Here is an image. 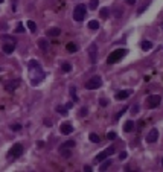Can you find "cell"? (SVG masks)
I'll use <instances>...</instances> for the list:
<instances>
[{"label":"cell","instance_id":"8","mask_svg":"<svg viewBox=\"0 0 163 172\" xmlns=\"http://www.w3.org/2000/svg\"><path fill=\"white\" fill-rule=\"evenodd\" d=\"M88 55H90V62L92 64H95L96 62V57H98V47H96V44H90L88 46Z\"/></svg>","mask_w":163,"mask_h":172},{"label":"cell","instance_id":"13","mask_svg":"<svg viewBox=\"0 0 163 172\" xmlns=\"http://www.w3.org/2000/svg\"><path fill=\"white\" fill-rule=\"evenodd\" d=\"M2 50L9 55V53H12V52L15 50V44H12V43H5V44H3V47H2Z\"/></svg>","mask_w":163,"mask_h":172},{"label":"cell","instance_id":"11","mask_svg":"<svg viewBox=\"0 0 163 172\" xmlns=\"http://www.w3.org/2000/svg\"><path fill=\"white\" fill-rule=\"evenodd\" d=\"M131 93H133L131 90H121V92H117V93H116V99H117V101H124V99H128Z\"/></svg>","mask_w":163,"mask_h":172},{"label":"cell","instance_id":"28","mask_svg":"<svg viewBox=\"0 0 163 172\" xmlns=\"http://www.w3.org/2000/svg\"><path fill=\"white\" fill-rule=\"evenodd\" d=\"M102 161H104V160H102ZM110 165H111V160H110V158H108V160L105 158V161L102 163V166H101V171H107Z\"/></svg>","mask_w":163,"mask_h":172},{"label":"cell","instance_id":"30","mask_svg":"<svg viewBox=\"0 0 163 172\" xmlns=\"http://www.w3.org/2000/svg\"><path fill=\"white\" fill-rule=\"evenodd\" d=\"M107 137H108V139H110V140H114V139L117 137V134H116V133H113V131H110V133H108V134H107Z\"/></svg>","mask_w":163,"mask_h":172},{"label":"cell","instance_id":"1","mask_svg":"<svg viewBox=\"0 0 163 172\" xmlns=\"http://www.w3.org/2000/svg\"><path fill=\"white\" fill-rule=\"evenodd\" d=\"M44 76H46V73L41 70L40 66H37V67H29V78H31V84L32 85H38L41 81L44 79Z\"/></svg>","mask_w":163,"mask_h":172},{"label":"cell","instance_id":"4","mask_svg":"<svg viewBox=\"0 0 163 172\" xmlns=\"http://www.w3.org/2000/svg\"><path fill=\"white\" fill-rule=\"evenodd\" d=\"M102 85V79L99 78V76H93L92 79H88L87 82H85V88L87 90H96Z\"/></svg>","mask_w":163,"mask_h":172},{"label":"cell","instance_id":"2","mask_svg":"<svg viewBox=\"0 0 163 172\" xmlns=\"http://www.w3.org/2000/svg\"><path fill=\"white\" fill-rule=\"evenodd\" d=\"M126 53H128V50H126V49H116V50H113L110 55H108L107 62H108V64H114V62L121 61Z\"/></svg>","mask_w":163,"mask_h":172},{"label":"cell","instance_id":"24","mask_svg":"<svg viewBox=\"0 0 163 172\" xmlns=\"http://www.w3.org/2000/svg\"><path fill=\"white\" fill-rule=\"evenodd\" d=\"M61 70L64 72V73H69V72L72 70V66L69 64V62H62V66H61Z\"/></svg>","mask_w":163,"mask_h":172},{"label":"cell","instance_id":"25","mask_svg":"<svg viewBox=\"0 0 163 172\" xmlns=\"http://www.w3.org/2000/svg\"><path fill=\"white\" fill-rule=\"evenodd\" d=\"M88 139H90V142H93V143H99V140H101V139H99V135L95 134V133L90 134V135H88Z\"/></svg>","mask_w":163,"mask_h":172},{"label":"cell","instance_id":"45","mask_svg":"<svg viewBox=\"0 0 163 172\" xmlns=\"http://www.w3.org/2000/svg\"><path fill=\"white\" fill-rule=\"evenodd\" d=\"M0 70H2V69H0Z\"/></svg>","mask_w":163,"mask_h":172},{"label":"cell","instance_id":"35","mask_svg":"<svg viewBox=\"0 0 163 172\" xmlns=\"http://www.w3.org/2000/svg\"><path fill=\"white\" fill-rule=\"evenodd\" d=\"M126 156H128V154H126L125 151H122V152L119 154V160H125V158H126Z\"/></svg>","mask_w":163,"mask_h":172},{"label":"cell","instance_id":"14","mask_svg":"<svg viewBox=\"0 0 163 172\" xmlns=\"http://www.w3.org/2000/svg\"><path fill=\"white\" fill-rule=\"evenodd\" d=\"M134 130V122L133 120H126L125 123H124V131L125 133H131Z\"/></svg>","mask_w":163,"mask_h":172},{"label":"cell","instance_id":"43","mask_svg":"<svg viewBox=\"0 0 163 172\" xmlns=\"http://www.w3.org/2000/svg\"><path fill=\"white\" fill-rule=\"evenodd\" d=\"M3 2H5V0H0V3H3Z\"/></svg>","mask_w":163,"mask_h":172},{"label":"cell","instance_id":"3","mask_svg":"<svg viewBox=\"0 0 163 172\" xmlns=\"http://www.w3.org/2000/svg\"><path fill=\"white\" fill-rule=\"evenodd\" d=\"M85 15H87V6L85 5H78L73 9V20L75 22H83Z\"/></svg>","mask_w":163,"mask_h":172},{"label":"cell","instance_id":"27","mask_svg":"<svg viewBox=\"0 0 163 172\" xmlns=\"http://www.w3.org/2000/svg\"><path fill=\"white\" fill-rule=\"evenodd\" d=\"M98 6H99V0H90V3H88L90 9H96Z\"/></svg>","mask_w":163,"mask_h":172},{"label":"cell","instance_id":"31","mask_svg":"<svg viewBox=\"0 0 163 172\" xmlns=\"http://www.w3.org/2000/svg\"><path fill=\"white\" fill-rule=\"evenodd\" d=\"M37 66H40L38 61H35V59H31L29 61V67H37Z\"/></svg>","mask_w":163,"mask_h":172},{"label":"cell","instance_id":"23","mask_svg":"<svg viewBox=\"0 0 163 172\" xmlns=\"http://www.w3.org/2000/svg\"><path fill=\"white\" fill-rule=\"evenodd\" d=\"M88 28H90V29H93V31H96V29L99 28V22H96V20H90V22H88Z\"/></svg>","mask_w":163,"mask_h":172},{"label":"cell","instance_id":"15","mask_svg":"<svg viewBox=\"0 0 163 172\" xmlns=\"http://www.w3.org/2000/svg\"><path fill=\"white\" fill-rule=\"evenodd\" d=\"M49 37H58V35L61 34V31H60V28H50V29H47V32H46Z\"/></svg>","mask_w":163,"mask_h":172},{"label":"cell","instance_id":"17","mask_svg":"<svg viewBox=\"0 0 163 172\" xmlns=\"http://www.w3.org/2000/svg\"><path fill=\"white\" fill-rule=\"evenodd\" d=\"M73 146H75V142L73 140H67V142H64V143L61 145L60 149H72Z\"/></svg>","mask_w":163,"mask_h":172},{"label":"cell","instance_id":"32","mask_svg":"<svg viewBox=\"0 0 163 172\" xmlns=\"http://www.w3.org/2000/svg\"><path fill=\"white\" fill-rule=\"evenodd\" d=\"M75 92H76V90H75V87H72V88H70V95H72V96H73V101L76 102V101H78V97H76V95H75Z\"/></svg>","mask_w":163,"mask_h":172},{"label":"cell","instance_id":"20","mask_svg":"<svg viewBox=\"0 0 163 172\" xmlns=\"http://www.w3.org/2000/svg\"><path fill=\"white\" fill-rule=\"evenodd\" d=\"M151 47H152V43H149V41H143L142 43V50L148 52V50H151Z\"/></svg>","mask_w":163,"mask_h":172},{"label":"cell","instance_id":"19","mask_svg":"<svg viewBox=\"0 0 163 172\" xmlns=\"http://www.w3.org/2000/svg\"><path fill=\"white\" fill-rule=\"evenodd\" d=\"M2 41L3 43H12V44H15V38L14 37H9V35H2Z\"/></svg>","mask_w":163,"mask_h":172},{"label":"cell","instance_id":"33","mask_svg":"<svg viewBox=\"0 0 163 172\" xmlns=\"http://www.w3.org/2000/svg\"><path fill=\"white\" fill-rule=\"evenodd\" d=\"M15 32H24V28H23L22 23H19V26L15 28Z\"/></svg>","mask_w":163,"mask_h":172},{"label":"cell","instance_id":"38","mask_svg":"<svg viewBox=\"0 0 163 172\" xmlns=\"http://www.w3.org/2000/svg\"><path fill=\"white\" fill-rule=\"evenodd\" d=\"M99 104H101V105H104V107H105V105H107L108 102H107V99H101V101H99Z\"/></svg>","mask_w":163,"mask_h":172},{"label":"cell","instance_id":"41","mask_svg":"<svg viewBox=\"0 0 163 172\" xmlns=\"http://www.w3.org/2000/svg\"><path fill=\"white\" fill-rule=\"evenodd\" d=\"M44 125H47V126H50V125H52V122H50V120H47V119H46V120H44Z\"/></svg>","mask_w":163,"mask_h":172},{"label":"cell","instance_id":"37","mask_svg":"<svg viewBox=\"0 0 163 172\" xmlns=\"http://www.w3.org/2000/svg\"><path fill=\"white\" fill-rule=\"evenodd\" d=\"M87 113H88V110H87V108H83V110L79 111V114H81V116H87Z\"/></svg>","mask_w":163,"mask_h":172},{"label":"cell","instance_id":"16","mask_svg":"<svg viewBox=\"0 0 163 172\" xmlns=\"http://www.w3.org/2000/svg\"><path fill=\"white\" fill-rule=\"evenodd\" d=\"M38 47H40L41 50H47V47H49L47 40H46V38H40V40H38Z\"/></svg>","mask_w":163,"mask_h":172},{"label":"cell","instance_id":"22","mask_svg":"<svg viewBox=\"0 0 163 172\" xmlns=\"http://www.w3.org/2000/svg\"><path fill=\"white\" fill-rule=\"evenodd\" d=\"M108 14H110V9H108V8H102V9L99 11V15H101V19H107Z\"/></svg>","mask_w":163,"mask_h":172},{"label":"cell","instance_id":"40","mask_svg":"<svg viewBox=\"0 0 163 172\" xmlns=\"http://www.w3.org/2000/svg\"><path fill=\"white\" fill-rule=\"evenodd\" d=\"M84 171L85 172H92V168H90V166H84Z\"/></svg>","mask_w":163,"mask_h":172},{"label":"cell","instance_id":"5","mask_svg":"<svg viewBox=\"0 0 163 172\" xmlns=\"http://www.w3.org/2000/svg\"><path fill=\"white\" fill-rule=\"evenodd\" d=\"M22 154H23V145H22V143H15L14 146L9 149L8 156H9L11 158H17V157H20Z\"/></svg>","mask_w":163,"mask_h":172},{"label":"cell","instance_id":"21","mask_svg":"<svg viewBox=\"0 0 163 172\" xmlns=\"http://www.w3.org/2000/svg\"><path fill=\"white\" fill-rule=\"evenodd\" d=\"M55 110H57V113H60L61 116H66V114H67V108H66V107H62V105H58Z\"/></svg>","mask_w":163,"mask_h":172},{"label":"cell","instance_id":"7","mask_svg":"<svg viewBox=\"0 0 163 172\" xmlns=\"http://www.w3.org/2000/svg\"><path fill=\"white\" fill-rule=\"evenodd\" d=\"M111 154H114V146H110V148H107L105 151H102V152H99L98 156H96V158H95V161H102V160H105V158H108V156H111Z\"/></svg>","mask_w":163,"mask_h":172},{"label":"cell","instance_id":"18","mask_svg":"<svg viewBox=\"0 0 163 172\" xmlns=\"http://www.w3.org/2000/svg\"><path fill=\"white\" fill-rule=\"evenodd\" d=\"M66 49H67V52H70V53H75V52L78 50V46H76L75 43H67Z\"/></svg>","mask_w":163,"mask_h":172},{"label":"cell","instance_id":"9","mask_svg":"<svg viewBox=\"0 0 163 172\" xmlns=\"http://www.w3.org/2000/svg\"><path fill=\"white\" fill-rule=\"evenodd\" d=\"M157 139H159V131H157V128H152L146 134V142L148 143H154V142H157Z\"/></svg>","mask_w":163,"mask_h":172},{"label":"cell","instance_id":"44","mask_svg":"<svg viewBox=\"0 0 163 172\" xmlns=\"http://www.w3.org/2000/svg\"><path fill=\"white\" fill-rule=\"evenodd\" d=\"M162 166H163V158H162Z\"/></svg>","mask_w":163,"mask_h":172},{"label":"cell","instance_id":"29","mask_svg":"<svg viewBox=\"0 0 163 172\" xmlns=\"http://www.w3.org/2000/svg\"><path fill=\"white\" fill-rule=\"evenodd\" d=\"M11 130H12V131H20V130H22V125L14 123V125H11Z\"/></svg>","mask_w":163,"mask_h":172},{"label":"cell","instance_id":"26","mask_svg":"<svg viewBox=\"0 0 163 172\" xmlns=\"http://www.w3.org/2000/svg\"><path fill=\"white\" fill-rule=\"evenodd\" d=\"M28 28H29L31 32H35L37 31V24H35V22H32V20H28Z\"/></svg>","mask_w":163,"mask_h":172},{"label":"cell","instance_id":"36","mask_svg":"<svg viewBox=\"0 0 163 172\" xmlns=\"http://www.w3.org/2000/svg\"><path fill=\"white\" fill-rule=\"evenodd\" d=\"M125 111H126V108H122V110H121L119 113H117V114H116V119H119V117H121V116H122V114H124Z\"/></svg>","mask_w":163,"mask_h":172},{"label":"cell","instance_id":"6","mask_svg":"<svg viewBox=\"0 0 163 172\" xmlns=\"http://www.w3.org/2000/svg\"><path fill=\"white\" fill-rule=\"evenodd\" d=\"M162 102V97L159 95H149L146 97V104H148V108H157Z\"/></svg>","mask_w":163,"mask_h":172},{"label":"cell","instance_id":"12","mask_svg":"<svg viewBox=\"0 0 163 172\" xmlns=\"http://www.w3.org/2000/svg\"><path fill=\"white\" fill-rule=\"evenodd\" d=\"M60 130H61L62 134H66V135H67V134H70L72 131H73V126H72V123H67V122H66V123H62V125H61V128H60Z\"/></svg>","mask_w":163,"mask_h":172},{"label":"cell","instance_id":"42","mask_svg":"<svg viewBox=\"0 0 163 172\" xmlns=\"http://www.w3.org/2000/svg\"><path fill=\"white\" fill-rule=\"evenodd\" d=\"M126 2H128V5H134V3H136V0H126Z\"/></svg>","mask_w":163,"mask_h":172},{"label":"cell","instance_id":"10","mask_svg":"<svg viewBox=\"0 0 163 172\" xmlns=\"http://www.w3.org/2000/svg\"><path fill=\"white\" fill-rule=\"evenodd\" d=\"M19 85H20V79H12V81H9V82L5 84V90L6 92H14Z\"/></svg>","mask_w":163,"mask_h":172},{"label":"cell","instance_id":"39","mask_svg":"<svg viewBox=\"0 0 163 172\" xmlns=\"http://www.w3.org/2000/svg\"><path fill=\"white\" fill-rule=\"evenodd\" d=\"M137 111H139V107H134L133 110H131V113H133V114H136V113H137Z\"/></svg>","mask_w":163,"mask_h":172},{"label":"cell","instance_id":"34","mask_svg":"<svg viewBox=\"0 0 163 172\" xmlns=\"http://www.w3.org/2000/svg\"><path fill=\"white\" fill-rule=\"evenodd\" d=\"M60 151L62 152V157H66V158H67V157H70V152H69L67 149H60Z\"/></svg>","mask_w":163,"mask_h":172}]
</instances>
